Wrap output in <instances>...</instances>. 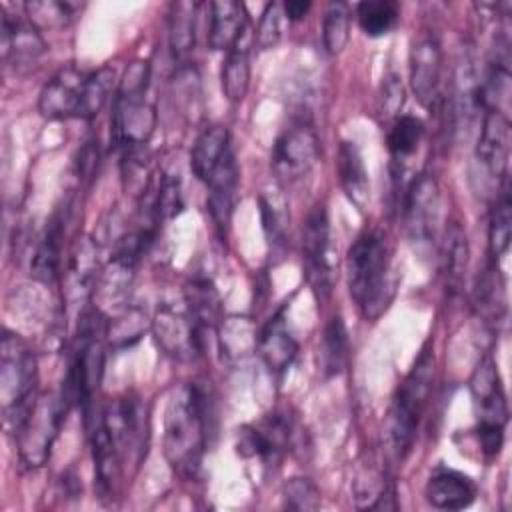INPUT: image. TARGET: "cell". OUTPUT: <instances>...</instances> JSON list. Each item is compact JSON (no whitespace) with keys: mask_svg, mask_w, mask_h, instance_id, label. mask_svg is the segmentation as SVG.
<instances>
[{"mask_svg":"<svg viewBox=\"0 0 512 512\" xmlns=\"http://www.w3.org/2000/svg\"><path fill=\"white\" fill-rule=\"evenodd\" d=\"M210 402L206 390L192 382L178 386L166 406L164 456L184 478L200 472L208 444Z\"/></svg>","mask_w":512,"mask_h":512,"instance_id":"obj_1","label":"cell"},{"mask_svg":"<svg viewBox=\"0 0 512 512\" xmlns=\"http://www.w3.org/2000/svg\"><path fill=\"white\" fill-rule=\"evenodd\" d=\"M348 290L360 314L376 320L394 296L392 256L386 234L380 228L362 230L348 250Z\"/></svg>","mask_w":512,"mask_h":512,"instance_id":"obj_2","label":"cell"},{"mask_svg":"<svg viewBox=\"0 0 512 512\" xmlns=\"http://www.w3.org/2000/svg\"><path fill=\"white\" fill-rule=\"evenodd\" d=\"M434 384V350L424 346L414 366L398 384L386 416V454L402 462L416 440Z\"/></svg>","mask_w":512,"mask_h":512,"instance_id":"obj_3","label":"cell"},{"mask_svg":"<svg viewBox=\"0 0 512 512\" xmlns=\"http://www.w3.org/2000/svg\"><path fill=\"white\" fill-rule=\"evenodd\" d=\"M150 64L146 60L132 62L116 88L110 140L124 152L142 150L156 128V108L148 100Z\"/></svg>","mask_w":512,"mask_h":512,"instance_id":"obj_4","label":"cell"},{"mask_svg":"<svg viewBox=\"0 0 512 512\" xmlns=\"http://www.w3.org/2000/svg\"><path fill=\"white\" fill-rule=\"evenodd\" d=\"M38 380L36 356L16 334L4 330L0 348V400L4 410V428L16 434L28 416L36 396L34 386Z\"/></svg>","mask_w":512,"mask_h":512,"instance_id":"obj_5","label":"cell"},{"mask_svg":"<svg viewBox=\"0 0 512 512\" xmlns=\"http://www.w3.org/2000/svg\"><path fill=\"white\" fill-rule=\"evenodd\" d=\"M104 320L98 310L84 314L80 322L78 342L62 384V400L68 408L92 404V394L98 390L104 372Z\"/></svg>","mask_w":512,"mask_h":512,"instance_id":"obj_6","label":"cell"},{"mask_svg":"<svg viewBox=\"0 0 512 512\" xmlns=\"http://www.w3.org/2000/svg\"><path fill=\"white\" fill-rule=\"evenodd\" d=\"M470 392L476 408V436L486 456H496L504 442V428L508 422L506 394L492 356H484L472 372Z\"/></svg>","mask_w":512,"mask_h":512,"instance_id":"obj_7","label":"cell"},{"mask_svg":"<svg viewBox=\"0 0 512 512\" xmlns=\"http://www.w3.org/2000/svg\"><path fill=\"white\" fill-rule=\"evenodd\" d=\"M302 266L306 282L318 300H328L336 278V250L330 216L324 202L308 212L302 226Z\"/></svg>","mask_w":512,"mask_h":512,"instance_id":"obj_8","label":"cell"},{"mask_svg":"<svg viewBox=\"0 0 512 512\" xmlns=\"http://www.w3.org/2000/svg\"><path fill=\"white\" fill-rule=\"evenodd\" d=\"M402 218L406 234L418 250L434 248L442 222V192L434 174L422 172L408 184L402 200Z\"/></svg>","mask_w":512,"mask_h":512,"instance_id":"obj_9","label":"cell"},{"mask_svg":"<svg viewBox=\"0 0 512 512\" xmlns=\"http://www.w3.org/2000/svg\"><path fill=\"white\" fill-rule=\"evenodd\" d=\"M68 410L70 408L62 400V396L46 394L34 400L28 416L14 434L20 458L28 468H38L46 464L60 424L66 418Z\"/></svg>","mask_w":512,"mask_h":512,"instance_id":"obj_10","label":"cell"},{"mask_svg":"<svg viewBox=\"0 0 512 512\" xmlns=\"http://www.w3.org/2000/svg\"><path fill=\"white\" fill-rule=\"evenodd\" d=\"M318 160V136L308 122H294L272 146V172L280 184L304 178Z\"/></svg>","mask_w":512,"mask_h":512,"instance_id":"obj_11","label":"cell"},{"mask_svg":"<svg viewBox=\"0 0 512 512\" xmlns=\"http://www.w3.org/2000/svg\"><path fill=\"white\" fill-rule=\"evenodd\" d=\"M158 348L176 360H194L204 352L206 334L198 328L186 306L160 304L150 322Z\"/></svg>","mask_w":512,"mask_h":512,"instance_id":"obj_12","label":"cell"},{"mask_svg":"<svg viewBox=\"0 0 512 512\" xmlns=\"http://www.w3.org/2000/svg\"><path fill=\"white\" fill-rule=\"evenodd\" d=\"M294 426L286 414L274 412L256 424L238 428L236 452L242 458H258L262 466H276L290 450Z\"/></svg>","mask_w":512,"mask_h":512,"instance_id":"obj_13","label":"cell"},{"mask_svg":"<svg viewBox=\"0 0 512 512\" xmlns=\"http://www.w3.org/2000/svg\"><path fill=\"white\" fill-rule=\"evenodd\" d=\"M510 160V118L496 110H484L474 162L486 182L500 186L508 174Z\"/></svg>","mask_w":512,"mask_h":512,"instance_id":"obj_14","label":"cell"},{"mask_svg":"<svg viewBox=\"0 0 512 512\" xmlns=\"http://www.w3.org/2000/svg\"><path fill=\"white\" fill-rule=\"evenodd\" d=\"M410 88L424 108H434L440 102L444 56L438 38L432 32H422L410 48Z\"/></svg>","mask_w":512,"mask_h":512,"instance_id":"obj_15","label":"cell"},{"mask_svg":"<svg viewBox=\"0 0 512 512\" xmlns=\"http://www.w3.org/2000/svg\"><path fill=\"white\" fill-rule=\"evenodd\" d=\"M88 72L74 66L58 70L38 94V112L48 120L78 118Z\"/></svg>","mask_w":512,"mask_h":512,"instance_id":"obj_16","label":"cell"},{"mask_svg":"<svg viewBox=\"0 0 512 512\" xmlns=\"http://www.w3.org/2000/svg\"><path fill=\"white\" fill-rule=\"evenodd\" d=\"M46 52V40L38 26L28 18H16L2 12V60L16 70L30 68Z\"/></svg>","mask_w":512,"mask_h":512,"instance_id":"obj_17","label":"cell"},{"mask_svg":"<svg viewBox=\"0 0 512 512\" xmlns=\"http://www.w3.org/2000/svg\"><path fill=\"white\" fill-rule=\"evenodd\" d=\"M206 188H208V212L212 216V222L218 234L224 238L230 228V220L236 204V190H238V164H236L234 150L218 164V168L206 180Z\"/></svg>","mask_w":512,"mask_h":512,"instance_id":"obj_18","label":"cell"},{"mask_svg":"<svg viewBox=\"0 0 512 512\" xmlns=\"http://www.w3.org/2000/svg\"><path fill=\"white\" fill-rule=\"evenodd\" d=\"M424 496L428 504L438 510H464L476 500L478 486L464 472L452 468H438L428 478Z\"/></svg>","mask_w":512,"mask_h":512,"instance_id":"obj_19","label":"cell"},{"mask_svg":"<svg viewBox=\"0 0 512 512\" xmlns=\"http://www.w3.org/2000/svg\"><path fill=\"white\" fill-rule=\"evenodd\" d=\"M480 106V78L476 72V58L470 46L460 50L452 82V118L456 126H468L470 118Z\"/></svg>","mask_w":512,"mask_h":512,"instance_id":"obj_20","label":"cell"},{"mask_svg":"<svg viewBox=\"0 0 512 512\" xmlns=\"http://www.w3.org/2000/svg\"><path fill=\"white\" fill-rule=\"evenodd\" d=\"M256 350L260 352V358L266 364V368L274 374L284 372L292 364V360L298 352V342L288 330V324L284 318V308H280L264 324V328L258 334Z\"/></svg>","mask_w":512,"mask_h":512,"instance_id":"obj_21","label":"cell"},{"mask_svg":"<svg viewBox=\"0 0 512 512\" xmlns=\"http://www.w3.org/2000/svg\"><path fill=\"white\" fill-rule=\"evenodd\" d=\"M68 208L58 210L48 226L44 236L40 238L36 252L30 262V272L32 276L42 282V284H52L58 278L60 272V254H62V238L66 230V220H68Z\"/></svg>","mask_w":512,"mask_h":512,"instance_id":"obj_22","label":"cell"},{"mask_svg":"<svg viewBox=\"0 0 512 512\" xmlns=\"http://www.w3.org/2000/svg\"><path fill=\"white\" fill-rule=\"evenodd\" d=\"M208 46L212 50H230L236 40L248 30V16L240 2L220 0L210 6Z\"/></svg>","mask_w":512,"mask_h":512,"instance_id":"obj_23","label":"cell"},{"mask_svg":"<svg viewBox=\"0 0 512 512\" xmlns=\"http://www.w3.org/2000/svg\"><path fill=\"white\" fill-rule=\"evenodd\" d=\"M336 170H338V180L346 198L358 210H364L370 200V178H368L362 154L354 142L344 140L340 144Z\"/></svg>","mask_w":512,"mask_h":512,"instance_id":"obj_24","label":"cell"},{"mask_svg":"<svg viewBox=\"0 0 512 512\" xmlns=\"http://www.w3.org/2000/svg\"><path fill=\"white\" fill-rule=\"evenodd\" d=\"M230 152H232V146H230L228 128L220 124L206 126L198 134L190 152V168L194 176L206 184V180L212 176V172Z\"/></svg>","mask_w":512,"mask_h":512,"instance_id":"obj_25","label":"cell"},{"mask_svg":"<svg viewBox=\"0 0 512 512\" xmlns=\"http://www.w3.org/2000/svg\"><path fill=\"white\" fill-rule=\"evenodd\" d=\"M184 306L204 334L216 330L222 322L220 294L212 280L204 276H196L184 284Z\"/></svg>","mask_w":512,"mask_h":512,"instance_id":"obj_26","label":"cell"},{"mask_svg":"<svg viewBox=\"0 0 512 512\" xmlns=\"http://www.w3.org/2000/svg\"><path fill=\"white\" fill-rule=\"evenodd\" d=\"M222 92L228 102L238 104L246 98L250 88V44L248 30L236 40V44L228 50L222 70H220Z\"/></svg>","mask_w":512,"mask_h":512,"instance_id":"obj_27","label":"cell"},{"mask_svg":"<svg viewBox=\"0 0 512 512\" xmlns=\"http://www.w3.org/2000/svg\"><path fill=\"white\" fill-rule=\"evenodd\" d=\"M196 10L194 2H174L168 16V46L174 62H186L196 46Z\"/></svg>","mask_w":512,"mask_h":512,"instance_id":"obj_28","label":"cell"},{"mask_svg":"<svg viewBox=\"0 0 512 512\" xmlns=\"http://www.w3.org/2000/svg\"><path fill=\"white\" fill-rule=\"evenodd\" d=\"M474 308L486 318V322H500L506 310L504 282L498 274L496 264H488V268L478 276L474 286Z\"/></svg>","mask_w":512,"mask_h":512,"instance_id":"obj_29","label":"cell"},{"mask_svg":"<svg viewBox=\"0 0 512 512\" xmlns=\"http://www.w3.org/2000/svg\"><path fill=\"white\" fill-rule=\"evenodd\" d=\"M468 238L460 224H452L446 230V238L442 244V272L446 278V286L452 292H458L468 266Z\"/></svg>","mask_w":512,"mask_h":512,"instance_id":"obj_30","label":"cell"},{"mask_svg":"<svg viewBox=\"0 0 512 512\" xmlns=\"http://www.w3.org/2000/svg\"><path fill=\"white\" fill-rule=\"evenodd\" d=\"M424 138V122L418 116L412 114H400L392 120L388 134H386V146L388 152L396 162H402L404 158L412 156L420 142Z\"/></svg>","mask_w":512,"mask_h":512,"instance_id":"obj_31","label":"cell"},{"mask_svg":"<svg viewBox=\"0 0 512 512\" xmlns=\"http://www.w3.org/2000/svg\"><path fill=\"white\" fill-rule=\"evenodd\" d=\"M258 334L248 318H222L220 322V346L228 360H242L256 350Z\"/></svg>","mask_w":512,"mask_h":512,"instance_id":"obj_32","label":"cell"},{"mask_svg":"<svg viewBox=\"0 0 512 512\" xmlns=\"http://www.w3.org/2000/svg\"><path fill=\"white\" fill-rule=\"evenodd\" d=\"M398 4L390 0H366L356 6V20L360 30L370 38L386 36L398 24Z\"/></svg>","mask_w":512,"mask_h":512,"instance_id":"obj_33","label":"cell"},{"mask_svg":"<svg viewBox=\"0 0 512 512\" xmlns=\"http://www.w3.org/2000/svg\"><path fill=\"white\" fill-rule=\"evenodd\" d=\"M512 236V198L510 190L504 188L496 198L488 224V250L494 260L506 254Z\"/></svg>","mask_w":512,"mask_h":512,"instance_id":"obj_34","label":"cell"},{"mask_svg":"<svg viewBox=\"0 0 512 512\" xmlns=\"http://www.w3.org/2000/svg\"><path fill=\"white\" fill-rule=\"evenodd\" d=\"M322 370L326 376H336L344 370L348 356V332L340 316L330 318L322 336Z\"/></svg>","mask_w":512,"mask_h":512,"instance_id":"obj_35","label":"cell"},{"mask_svg":"<svg viewBox=\"0 0 512 512\" xmlns=\"http://www.w3.org/2000/svg\"><path fill=\"white\" fill-rule=\"evenodd\" d=\"M82 6L78 2L64 0H34L26 2V18L38 28H62L68 26Z\"/></svg>","mask_w":512,"mask_h":512,"instance_id":"obj_36","label":"cell"},{"mask_svg":"<svg viewBox=\"0 0 512 512\" xmlns=\"http://www.w3.org/2000/svg\"><path fill=\"white\" fill-rule=\"evenodd\" d=\"M112 88H114V70L110 66H102L94 72H88L78 118L92 120L108 102Z\"/></svg>","mask_w":512,"mask_h":512,"instance_id":"obj_37","label":"cell"},{"mask_svg":"<svg viewBox=\"0 0 512 512\" xmlns=\"http://www.w3.org/2000/svg\"><path fill=\"white\" fill-rule=\"evenodd\" d=\"M350 40V8L344 2H330L322 20V44L328 54H340Z\"/></svg>","mask_w":512,"mask_h":512,"instance_id":"obj_38","label":"cell"},{"mask_svg":"<svg viewBox=\"0 0 512 512\" xmlns=\"http://www.w3.org/2000/svg\"><path fill=\"white\" fill-rule=\"evenodd\" d=\"M260 204V220H262V230L266 234L268 246L272 250V254H282V250L286 248V212L284 206L262 194L258 198Z\"/></svg>","mask_w":512,"mask_h":512,"instance_id":"obj_39","label":"cell"},{"mask_svg":"<svg viewBox=\"0 0 512 512\" xmlns=\"http://www.w3.org/2000/svg\"><path fill=\"white\" fill-rule=\"evenodd\" d=\"M282 502L288 510L312 512L320 508V490L310 478L294 476L282 486Z\"/></svg>","mask_w":512,"mask_h":512,"instance_id":"obj_40","label":"cell"},{"mask_svg":"<svg viewBox=\"0 0 512 512\" xmlns=\"http://www.w3.org/2000/svg\"><path fill=\"white\" fill-rule=\"evenodd\" d=\"M404 100H406V92H404L402 78L396 72H388L380 82V90L376 98L378 118L384 122L398 118L404 106Z\"/></svg>","mask_w":512,"mask_h":512,"instance_id":"obj_41","label":"cell"},{"mask_svg":"<svg viewBox=\"0 0 512 512\" xmlns=\"http://www.w3.org/2000/svg\"><path fill=\"white\" fill-rule=\"evenodd\" d=\"M282 4L278 2H270L266 4L260 20H258V26H256V32H254V46L264 52V50H272L280 38H282Z\"/></svg>","mask_w":512,"mask_h":512,"instance_id":"obj_42","label":"cell"},{"mask_svg":"<svg viewBox=\"0 0 512 512\" xmlns=\"http://www.w3.org/2000/svg\"><path fill=\"white\" fill-rule=\"evenodd\" d=\"M98 158H100L98 142H86V144L78 150V158L74 160L76 176H78L80 180L92 178L94 172H96V168H98Z\"/></svg>","mask_w":512,"mask_h":512,"instance_id":"obj_43","label":"cell"},{"mask_svg":"<svg viewBox=\"0 0 512 512\" xmlns=\"http://www.w3.org/2000/svg\"><path fill=\"white\" fill-rule=\"evenodd\" d=\"M312 4L306 0H290L282 4V14L288 18V22H300L310 12Z\"/></svg>","mask_w":512,"mask_h":512,"instance_id":"obj_44","label":"cell"}]
</instances>
